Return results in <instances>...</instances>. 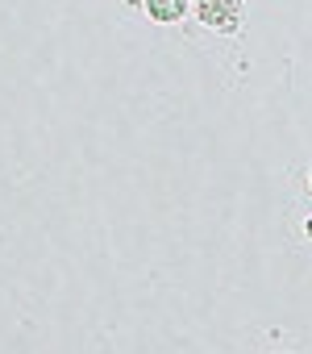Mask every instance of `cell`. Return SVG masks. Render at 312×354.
Segmentation results:
<instances>
[{
    "label": "cell",
    "instance_id": "obj_1",
    "mask_svg": "<svg viewBox=\"0 0 312 354\" xmlns=\"http://www.w3.org/2000/svg\"><path fill=\"white\" fill-rule=\"evenodd\" d=\"M196 13H200L204 26H213L221 34H233L237 17H242V0H196Z\"/></svg>",
    "mask_w": 312,
    "mask_h": 354
},
{
    "label": "cell",
    "instance_id": "obj_2",
    "mask_svg": "<svg viewBox=\"0 0 312 354\" xmlns=\"http://www.w3.org/2000/svg\"><path fill=\"white\" fill-rule=\"evenodd\" d=\"M146 9L154 21H179L188 13V0H146Z\"/></svg>",
    "mask_w": 312,
    "mask_h": 354
}]
</instances>
